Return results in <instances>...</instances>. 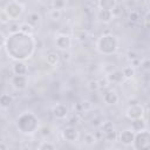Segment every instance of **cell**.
Wrapping results in <instances>:
<instances>
[{
	"instance_id": "obj_29",
	"label": "cell",
	"mask_w": 150,
	"mask_h": 150,
	"mask_svg": "<svg viewBox=\"0 0 150 150\" xmlns=\"http://www.w3.org/2000/svg\"><path fill=\"white\" fill-rule=\"evenodd\" d=\"M139 68H141L143 71H149V70H150V60H149L148 57L141 59V62H139Z\"/></svg>"
},
{
	"instance_id": "obj_12",
	"label": "cell",
	"mask_w": 150,
	"mask_h": 150,
	"mask_svg": "<svg viewBox=\"0 0 150 150\" xmlns=\"http://www.w3.org/2000/svg\"><path fill=\"white\" fill-rule=\"evenodd\" d=\"M118 100H120V97H118L117 93L112 89H108L103 93V101L108 105H115L118 102Z\"/></svg>"
},
{
	"instance_id": "obj_32",
	"label": "cell",
	"mask_w": 150,
	"mask_h": 150,
	"mask_svg": "<svg viewBox=\"0 0 150 150\" xmlns=\"http://www.w3.org/2000/svg\"><path fill=\"white\" fill-rule=\"evenodd\" d=\"M87 87H88V89H89L90 91H97V90H100L97 80H90V81L88 82Z\"/></svg>"
},
{
	"instance_id": "obj_39",
	"label": "cell",
	"mask_w": 150,
	"mask_h": 150,
	"mask_svg": "<svg viewBox=\"0 0 150 150\" xmlns=\"http://www.w3.org/2000/svg\"><path fill=\"white\" fill-rule=\"evenodd\" d=\"M102 123V120L100 117H94L91 121H90V124L94 125V127H100V124Z\"/></svg>"
},
{
	"instance_id": "obj_1",
	"label": "cell",
	"mask_w": 150,
	"mask_h": 150,
	"mask_svg": "<svg viewBox=\"0 0 150 150\" xmlns=\"http://www.w3.org/2000/svg\"><path fill=\"white\" fill-rule=\"evenodd\" d=\"M6 50L7 54L16 60L23 61L29 59L35 50V40L33 35H27L21 32L11 34V36L6 40Z\"/></svg>"
},
{
	"instance_id": "obj_43",
	"label": "cell",
	"mask_w": 150,
	"mask_h": 150,
	"mask_svg": "<svg viewBox=\"0 0 150 150\" xmlns=\"http://www.w3.org/2000/svg\"><path fill=\"white\" fill-rule=\"evenodd\" d=\"M0 11H1V9H0Z\"/></svg>"
},
{
	"instance_id": "obj_24",
	"label": "cell",
	"mask_w": 150,
	"mask_h": 150,
	"mask_svg": "<svg viewBox=\"0 0 150 150\" xmlns=\"http://www.w3.org/2000/svg\"><path fill=\"white\" fill-rule=\"evenodd\" d=\"M88 36H89V33H88L86 29H77V30L74 32V38H75L77 41H80V42L86 41V40L88 39Z\"/></svg>"
},
{
	"instance_id": "obj_15",
	"label": "cell",
	"mask_w": 150,
	"mask_h": 150,
	"mask_svg": "<svg viewBox=\"0 0 150 150\" xmlns=\"http://www.w3.org/2000/svg\"><path fill=\"white\" fill-rule=\"evenodd\" d=\"M13 73L15 75H27L28 67L23 61H16L13 64Z\"/></svg>"
},
{
	"instance_id": "obj_42",
	"label": "cell",
	"mask_w": 150,
	"mask_h": 150,
	"mask_svg": "<svg viewBox=\"0 0 150 150\" xmlns=\"http://www.w3.org/2000/svg\"><path fill=\"white\" fill-rule=\"evenodd\" d=\"M137 103H139L138 100H130V101H129V105H130V104H137Z\"/></svg>"
},
{
	"instance_id": "obj_18",
	"label": "cell",
	"mask_w": 150,
	"mask_h": 150,
	"mask_svg": "<svg viewBox=\"0 0 150 150\" xmlns=\"http://www.w3.org/2000/svg\"><path fill=\"white\" fill-rule=\"evenodd\" d=\"M116 6H117V0H98V7H100V9L112 11Z\"/></svg>"
},
{
	"instance_id": "obj_2",
	"label": "cell",
	"mask_w": 150,
	"mask_h": 150,
	"mask_svg": "<svg viewBox=\"0 0 150 150\" xmlns=\"http://www.w3.org/2000/svg\"><path fill=\"white\" fill-rule=\"evenodd\" d=\"M16 127L20 132L25 135H32L39 129V120L33 112H23L16 120Z\"/></svg>"
},
{
	"instance_id": "obj_31",
	"label": "cell",
	"mask_w": 150,
	"mask_h": 150,
	"mask_svg": "<svg viewBox=\"0 0 150 150\" xmlns=\"http://www.w3.org/2000/svg\"><path fill=\"white\" fill-rule=\"evenodd\" d=\"M56 146L53 144V143H49V142H42L39 146H38V149L39 150H54Z\"/></svg>"
},
{
	"instance_id": "obj_40",
	"label": "cell",
	"mask_w": 150,
	"mask_h": 150,
	"mask_svg": "<svg viewBox=\"0 0 150 150\" xmlns=\"http://www.w3.org/2000/svg\"><path fill=\"white\" fill-rule=\"evenodd\" d=\"M149 18H150V14H149V12H146V14L144 16V27H145V29H149Z\"/></svg>"
},
{
	"instance_id": "obj_38",
	"label": "cell",
	"mask_w": 150,
	"mask_h": 150,
	"mask_svg": "<svg viewBox=\"0 0 150 150\" xmlns=\"http://www.w3.org/2000/svg\"><path fill=\"white\" fill-rule=\"evenodd\" d=\"M6 40H7V38H6L5 34L0 30V49L5 47V45H6Z\"/></svg>"
},
{
	"instance_id": "obj_4",
	"label": "cell",
	"mask_w": 150,
	"mask_h": 150,
	"mask_svg": "<svg viewBox=\"0 0 150 150\" xmlns=\"http://www.w3.org/2000/svg\"><path fill=\"white\" fill-rule=\"evenodd\" d=\"M132 146L135 150L149 149L150 148V132L144 129L142 131L135 132V138L132 142Z\"/></svg>"
},
{
	"instance_id": "obj_37",
	"label": "cell",
	"mask_w": 150,
	"mask_h": 150,
	"mask_svg": "<svg viewBox=\"0 0 150 150\" xmlns=\"http://www.w3.org/2000/svg\"><path fill=\"white\" fill-rule=\"evenodd\" d=\"M127 56H128V59H129L130 61L134 60V59H137V57H138V55H137V53H136L135 50H128Z\"/></svg>"
},
{
	"instance_id": "obj_20",
	"label": "cell",
	"mask_w": 150,
	"mask_h": 150,
	"mask_svg": "<svg viewBox=\"0 0 150 150\" xmlns=\"http://www.w3.org/2000/svg\"><path fill=\"white\" fill-rule=\"evenodd\" d=\"M27 22L30 23V25H33L35 27L36 25H39L41 22V15L38 12H30L27 15Z\"/></svg>"
},
{
	"instance_id": "obj_30",
	"label": "cell",
	"mask_w": 150,
	"mask_h": 150,
	"mask_svg": "<svg viewBox=\"0 0 150 150\" xmlns=\"http://www.w3.org/2000/svg\"><path fill=\"white\" fill-rule=\"evenodd\" d=\"M38 131H39V134H40L41 136L46 137V136H49V135L52 134V128H50L49 125H42L41 128L38 129Z\"/></svg>"
},
{
	"instance_id": "obj_10",
	"label": "cell",
	"mask_w": 150,
	"mask_h": 150,
	"mask_svg": "<svg viewBox=\"0 0 150 150\" xmlns=\"http://www.w3.org/2000/svg\"><path fill=\"white\" fill-rule=\"evenodd\" d=\"M68 112H69L68 107H67L66 104H63V103H57V104H55V105L53 107V109H52V114L54 115V117H56V118H59V120L66 118V117L68 116Z\"/></svg>"
},
{
	"instance_id": "obj_33",
	"label": "cell",
	"mask_w": 150,
	"mask_h": 150,
	"mask_svg": "<svg viewBox=\"0 0 150 150\" xmlns=\"http://www.w3.org/2000/svg\"><path fill=\"white\" fill-rule=\"evenodd\" d=\"M97 82H98V87H100V89H107V88L109 87V84H110V82L108 81L107 76L98 79V80H97Z\"/></svg>"
},
{
	"instance_id": "obj_41",
	"label": "cell",
	"mask_w": 150,
	"mask_h": 150,
	"mask_svg": "<svg viewBox=\"0 0 150 150\" xmlns=\"http://www.w3.org/2000/svg\"><path fill=\"white\" fill-rule=\"evenodd\" d=\"M64 53H63V60H69V56H70V54L69 53H67V50H63Z\"/></svg>"
},
{
	"instance_id": "obj_14",
	"label": "cell",
	"mask_w": 150,
	"mask_h": 150,
	"mask_svg": "<svg viewBox=\"0 0 150 150\" xmlns=\"http://www.w3.org/2000/svg\"><path fill=\"white\" fill-rule=\"evenodd\" d=\"M130 121H131V130L132 131L138 132V131H142V130L146 129V121L143 117L134 118V120H130Z\"/></svg>"
},
{
	"instance_id": "obj_28",
	"label": "cell",
	"mask_w": 150,
	"mask_h": 150,
	"mask_svg": "<svg viewBox=\"0 0 150 150\" xmlns=\"http://www.w3.org/2000/svg\"><path fill=\"white\" fill-rule=\"evenodd\" d=\"M8 30H9L11 34L19 33L20 32V23L18 21H11L9 22V27H8Z\"/></svg>"
},
{
	"instance_id": "obj_22",
	"label": "cell",
	"mask_w": 150,
	"mask_h": 150,
	"mask_svg": "<svg viewBox=\"0 0 150 150\" xmlns=\"http://www.w3.org/2000/svg\"><path fill=\"white\" fill-rule=\"evenodd\" d=\"M20 32L23 34H27V35H33L35 32V27L26 21V22L20 23Z\"/></svg>"
},
{
	"instance_id": "obj_17",
	"label": "cell",
	"mask_w": 150,
	"mask_h": 150,
	"mask_svg": "<svg viewBox=\"0 0 150 150\" xmlns=\"http://www.w3.org/2000/svg\"><path fill=\"white\" fill-rule=\"evenodd\" d=\"M45 61H46V63H47L48 66L54 67V66H56V64L59 63V61H60V54H59L57 52H49V53H47V55H46V57H45Z\"/></svg>"
},
{
	"instance_id": "obj_27",
	"label": "cell",
	"mask_w": 150,
	"mask_h": 150,
	"mask_svg": "<svg viewBox=\"0 0 150 150\" xmlns=\"http://www.w3.org/2000/svg\"><path fill=\"white\" fill-rule=\"evenodd\" d=\"M62 16V9H56V8H53L49 11V18L52 20H60Z\"/></svg>"
},
{
	"instance_id": "obj_19",
	"label": "cell",
	"mask_w": 150,
	"mask_h": 150,
	"mask_svg": "<svg viewBox=\"0 0 150 150\" xmlns=\"http://www.w3.org/2000/svg\"><path fill=\"white\" fill-rule=\"evenodd\" d=\"M13 103V97L9 94H1L0 95V107L4 109H7L12 105Z\"/></svg>"
},
{
	"instance_id": "obj_8",
	"label": "cell",
	"mask_w": 150,
	"mask_h": 150,
	"mask_svg": "<svg viewBox=\"0 0 150 150\" xmlns=\"http://www.w3.org/2000/svg\"><path fill=\"white\" fill-rule=\"evenodd\" d=\"M28 84L27 75H15L12 77V87L15 90H23Z\"/></svg>"
},
{
	"instance_id": "obj_16",
	"label": "cell",
	"mask_w": 150,
	"mask_h": 150,
	"mask_svg": "<svg viewBox=\"0 0 150 150\" xmlns=\"http://www.w3.org/2000/svg\"><path fill=\"white\" fill-rule=\"evenodd\" d=\"M107 79L110 83H121L124 79L122 70H112L107 75Z\"/></svg>"
},
{
	"instance_id": "obj_5",
	"label": "cell",
	"mask_w": 150,
	"mask_h": 150,
	"mask_svg": "<svg viewBox=\"0 0 150 150\" xmlns=\"http://www.w3.org/2000/svg\"><path fill=\"white\" fill-rule=\"evenodd\" d=\"M4 11L7 13V15L12 21H16L23 13V6L18 1H11L6 5Z\"/></svg>"
},
{
	"instance_id": "obj_36",
	"label": "cell",
	"mask_w": 150,
	"mask_h": 150,
	"mask_svg": "<svg viewBox=\"0 0 150 150\" xmlns=\"http://www.w3.org/2000/svg\"><path fill=\"white\" fill-rule=\"evenodd\" d=\"M139 20V13L137 11H131L129 13V21L131 22H137Z\"/></svg>"
},
{
	"instance_id": "obj_9",
	"label": "cell",
	"mask_w": 150,
	"mask_h": 150,
	"mask_svg": "<svg viewBox=\"0 0 150 150\" xmlns=\"http://www.w3.org/2000/svg\"><path fill=\"white\" fill-rule=\"evenodd\" d=\"M134 138H135V131H132L131 129H127V130H123L118 134L117 136V139L124 144V145H132V142H134Z\"/></svg>"
},
{
	"instance_id": "obj_11",
	"label": "cell",
	"mask_w": 150,
	"mask_h": 150,
	"mask_svg": "<svg viewBox=\"0 0 150 150\" xmlns=\"http://www.w3.org/2000/svg\"><path fill=\"white\" fill-rule=\"evenodd\" d=\"M79 136H80V134H79L77 129L74 128V127H67V128H64L62 130V137L67 142H75V141H77Z\"/></svg>"
},
{
	"instance_id": "obj_21",
	"label": "cell",
	"mask_w": 150,
	"mask_h": 150,
	"mask_svg": "<svg viewBox=\"0 0 150 150\" xmlns=\"http://www.w3.org/2000/svg\"><path fill=\"white\" fill-rule=\"evenodd\" d=\"M82 141H83V143H84L86 145L91 146V145L96 144V142H97V137H96V135L93 134V132H87V134H84Z\"/></svg>"
},
{
	"instance_id": "obj_13",
	"label": "cell",
	"mask_w": 150,
	"mask_h": 150,
	"mask_svg": "<svg viewBox=\"0 0 150 150\" xmlns=\"http://www.w3.org/2000/svg\"><path fill=\"white\" fill-rule=\"evenodd\" d=\"M97 19L98 21L103 22V23H109L112 21L114 19V14L111 11H107V9H98L97 11Z\"/></svg>"
},
{
	"instance_id": "obj_3",
	"label": "cell",
	"mask_w": 150,
	"mask_h": 150,
	"mask_svg": "<svg viewBox=\"0 0 150 150\" xmlns=\"http://www.w3.org/2000/svg\"><path fill=\"white\" fill-rule=\"evenodd\" d=\"M97 50L103 55H111L118 48V40L112 34H103L96 43Z\"/></svg>"
},
{
	"instance_id": "obj_7",
	"label": "cell",
	"mask_w": 150,
	"mask_h": 150,
	"mask_svg": "<svg viewBox=\"0 0 150 150\" xmlns=\"http://www.w3.org/2000/svg\"><path fill=\"white\" fill-rule=\"evenodd\" d=\"M71 36L68 34H59L55 38V45L61 50H68L71 47Z\"/></svg>"
},
{
	"instance_id": "obj_26",
	"label": "cell",
	"mask_w": 150,
	"mask_h": 150,
	"mask_svg": "<svg viewBox=\"0 0 150 150\" xmlns=\"http://www.w3.org/2000/svg\"><path fill=\"white\" fill-rule=\"evenodd\" d=\"M100 130H101V132L103 134V132H107V131H109V130H111V129H114V123L112 122H110V121H102V123L100 124Z\"/></svg>"
},
{
	"instance_id": "obj_25",
	"label": "cell",
	"mask_w": 150,
	"mask_h": 150,
	"mask_svg": "<svg viewBox=\"0 0 150 150\" xmlns=\"http://www.w3.org/2000/svg\"><path fill=\"white\" fill-rule=\"evenodd\" d=\"M102 136H103L104 139L108 141V142H115V141H117L118 132H117L115 129H111V130H109V131H107V132H103Z\"/></svg>"
},
{
	"instance_id": "obj_23",
	"label": "cell",
	"mask_w": 150,
	"mask_h": 150,
	"mask_svg": "<svg viewBox=\"0 0 150 150\" xmlns=\"http://www.w3.org/2000/svg\"><path fill=\"white\" fill-rule=\"evenodd\" d=\"M135 73H136L135 67L131 66V64H129V66H124V67L122 68V74H123V76H124V79H127V80L132 79L134 75H135Z\"/></svg>"
},
{
	"instance_id": "obj_6",
	"label": "cell",
	"mask_w": 150,
	"mask_h": 150,
	"mask_svg": "<svg viewBox=\"0 0 150 150\" xmlns=\"http://www.w3.org/2000/svg\"><path fill=\"white\" fill-rule=\"evenodd\" d=\"M144 115H146V109H144V107L141 103L137 104H130L129 108L125 111V116L129 120H134V118H139L143 117Z\"/></svg>"
},
{
	"instance_id": "obj_35",
	"label": "cell",
	"mask_w": 150,
	"mask_h": 150,
	"mask_svg": "<svg viewBox=\"0 0 150 150\" xmlns=\"http://www.w3.org/2000/svg\"><path fill=\"white\" fill-rule=\"evenodd\" d=\"M64 7H66V0H54L53 1V8L63 9Z\"/></svg>"
},
{
	"instance_id": "obj_34",
	"label": "cell",
	"mask_w": 150,
	"mask_h": 150,
	"mask_svg": "<svg viewBox=\"0 0 150 150\" xmlns=\"http://www.w3.org/2000/svg\"><path fill=\"white\" fill-rule=\"evenodd\" d=\"M12 20L9 19V16L7 15V13L5 11H0V23H4V25H7Z\"/></svg>"
}]
</instances>
